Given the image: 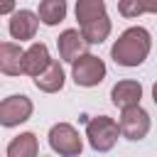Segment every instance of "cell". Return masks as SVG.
Masks as SVG:
<instances>
[{"instance_id": "1", "label": "cell", "mask_w": 157, "mask_h": 157, "mask_svg": "<svg viewBox=\"0 0 157 157\" xmlns=\"http://www.w3.org/2000/svg\"><path fill=\"white\" fill-rule=\"evenodd\" d=\"M150 47H152L150 32L145 27H130L115 39V44L110 49V56L120 66H140L147 59Z\"/></svg>"}, {"instance_id": "2", "label": "cell", "mask_w": 157, "mask_h": 157, "mask_svg": "<svg viewBox=\"0 0 157 157\" xmlns=\"http://www.w3.org/2000/svg\"><path fill=\"white\" fill-rule=\"evenodd\" d=\"M118 135H120V125L108 115H96L86 125V137L96 152L113 150V145L118 142Z\"/></svg>"}, {"instance_id": "3", "label": "cell", "mask_w": 157, "mask_h": 157, "mask_svg": "<svg viewBox=\"0 0 157 157\" xmlns=\"http://www.w3.org/2000/svg\"><path fill=\"white\" fill-rule=\"evenodd\" d=\"M71 78L76 86H98L103 78H105V64L103 59L93 56V54H83L78 56L74 64H71Z\"/></svg>"}, {"instance_id": "4", "label": "cell", "mask_w": 157, "mask_h": 157, "mask_svg": "<svg viewBox=\"0 0 157 157\" xmlns=\"http://www.w3.org/2000/svg\"><path fill=\"white\" fill-rule=\"evenodd\" d=\"M49 145L61 157H78L81 150H83V142H81L78 130L74 125H69V123H56L49 130Z\"/></svg>"}, {"instance_id": "5", "label": "cell", "mask_w": 157, "mask_h": 157, "mask_svg": "<svg viewBox=\"0 0 157 157\" xmlns=\"http://www.w3.org/2000/svg\"><path fill=\"white\" fill-rule=\"evenodd\" d=\"M118 125H120V135L123 137H128V140H142L150 132V115H147L145 108L132 105V108L123 110Z\"/></svg>"}, {"instance_id": "6", "label": "cell", "mask_w": 157, "mask_h": 157, "mask_svg": "<svg viewBox=\"0 0 157 157\" xmlns=\"http://www.w3.org/2000/svg\"><path fill=\"white\" fill-rule=\"evenodd\" d=\"M32 115V101L27 96H10L0 103V123L5 128H15L20 123H25Z\"/></svg>"}, {"instance_id": "7", "label": "cell", "mask_w": 157, "mask_h": 157, "mask_svg": "<svg viewBox=\"0 0 157 157\" xmlns=\"http://www.w3.org/2000/svg\"><path fill=\"white\" fill-rule=\"evenodd\" d=\"M56 44H59V56L64 59V61H76L78 56H83L86 54V39H83V34L78 32V29H64L61 34H59V39H56Z\"/></svg>"}, {"instance_id": "8", "label": "cell", "mask_w": 157, "mask_h": 157, "mask_svg": "<svg viewBox=\"0 0 157 157\" xmlns=\"http://www.w3.org/2000/svg\"><path fill=\"white\" fill-rule=\"evenodd\" d=\"M49 64H52V59H49V49H47V44L37 42V44H32V47L25 52V56H22V74L37 78L39 74L47 71Z\"/></svg>"}, {"instance_id": "9", "label": "cell", "mask_w": 157, "mask_h": 157, "mask_svg": "<svg viewBox=\"0 0 157 157\" xmlns=\"http://www.w3.org/2000/svg\"><path fill=\"white\" fill-rule=\"evenodd\" d=\"M140 98H142V86L137 81H118L110 91V101L118 105V108H132V105H140Z\"/></svg>"}, {"instance_id": "10", "label": "cell", "mask_w": 157, "mask_h": 157, "mask_svg": "<svg viewBox=\"0 0 157 157\" xmlns=\"http://www.w3.org/2000/svg\"><path fill=\"white\" fill-rule=\"evenodd\" d=\"M37 25H39V15H34L29 10H20L10 20V34L20 42H27L37 34Z\"/></svg>"}, {"instance_id": "11", "label": "cell", "mask_w": 157, "mask_h": 157, "mask_svg": "<svg viewBox=\"0 0 157 157\" xmlns=\"http://www.w3.org/2000/svg\"><path fill=\"white\" fill-rule=\"evenodd\" d=\"M22 56H25V52L17 44L2 42L0 44V69H2V74H7V76L22 74Z\"/></svg>"}, {"instance_id": "12", "label": "cell", "mask_w": 157, "mask_h": 157, "mask_svg": "<svg viewBox=\"0 0 157 157\" xmlns=\"http://www.w3.org/2000/svg\"><path fill=\"white\" fill-rule=\"evenodd\" d=\"M34 86H37L39 91H44V93H56V91H61V86H64V69H61V64H59L56 59H52V64L47 66V71L34 78Z\"/></svg>"}, {"instance_id": "13", "label": "cell", "mask_w": 157, "mask_h": 157, "mask_svg": "<svg viewBox=\"0 0 157 157\" xmlns=\"http://www.w3.org/2000/svg\"><path fill=\"white\" fill-rule=\"evenodd\" d=\"M39 155V142L34 132H22L7 145V157H37Z\"/></svg>"}, {"instance_id": "14", "label": "cell", "mask_w": 157, "mask_h": 157, "mask_svg": "<svg viewBox=\"0 0 157 157\" xmlns=\"http://www.w3.org/2000/svg\"><path fill=\"white\" fill-rule=\"evenodd\" d=\"M81 34H83V39H86L88 44H101V42L110 34V20H108V15L86 22V25L81 27Z\"/></svg>"}, {"instance_id": "15", "label": "cell", "mask_w": 157, "mask_h": 157, "mask_svg": "<svg viewBox=\"0 0 157 157\" xmlns=\"http://www.w3.org/2000/svg\"><path fill=\"white\" fill-rule=\"evenodd\" d=\"M66 17V0H42L39 2V20L49 27L59 25Z\"/></svg>"}, {"instance_id": "16", "label": "cell", "mask_w": 157, "mask_h": 157, "mask_svg": "<svg viewBox=\"0 0 157 157\" xmlns=\"http://www.w3.org/2000/svg\"><path fill=\"white\" fill-rule=\"evenodd\" d=\"M103 15H105V2L103 0H78L76 2V20H78L81 27L91 20L103 17Z\"/></svg>"}, {"instance_id": "17", "label": "cell", "mask_w": 157, "mask_h": 157, "mask_svg": "<svg viewBox=\"0 0 157 157\" xmlns=\"http://www.w3.org/2000/svg\"><path fill=\"white\" fill-rule=\"evenodd\" d=\"M118 10L123 17H137L142 12H157V0H120Z\"/></svg>"}, {"instance_id": "18", "label": "cell", "mask_w": 157, "mask_h": 157, "mask_svg": "<svg viewBox=\"0 0 157 157\" xmlns=\"http://www.w3.org/2000/svg\"><path fill=\"white\" fill-rule=\"evenodd\" d=\"M12 7H15V0H0V12H2V15L12 12Z\"/></svg>"}, {"instance_id": "19", "label": "cell", "mask_w": 157, "mask_h": 157, "mask_svg": "<svg viewBox=\"0 0 157 157\" xmlns=\"http://www.w3.org/2000/svg\"><path fill=\"white\" fill-rule=\"evenodd\" d=\"M152 101H155V105H157V83L152 86Z\"/></svg>"}]
</instances>
